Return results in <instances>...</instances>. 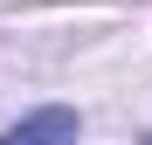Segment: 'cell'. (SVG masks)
<instances>
[{
  "mask_svg": "<svg viewBox=\"0 0 152 145\" xmlns=\"http://www.w3.org/2000/svg\"><path fill=\"white\" fill-rule=\"evenodd\" d=\"M0 145H76V111L69 104H48L35 117H21V125H7Z\"/></svg>",
  "mask_w": 152,
  "mask_h": 145,
  "instance_id": "1",
  "label": "cell"
},
{
  "mask_svg": "<svg viewBox=\"0 0 152 145\" xmlns=\"http://www.w3.org/2000/svg\"><path fill=\"white\" fill-rule=\"evenodd\" d=\"M145 145H152V138H145Z\"/></svg>",
  "mask_w": 152,
  "mask_h": 145,
  "instance_id": "2",
  "label": "cell"
}]
</instances>
